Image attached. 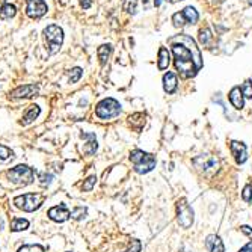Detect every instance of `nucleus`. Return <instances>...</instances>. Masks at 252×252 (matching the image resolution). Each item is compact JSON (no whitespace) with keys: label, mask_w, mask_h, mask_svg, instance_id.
<instances>
[{"label":"nucleus","mask_w":252,"mask_h":252,"mask_svg":"<svg viewBox=\"0 0 252 252\" xmlns=\"http://www.w3.org/2000/svg\"><path fill=\"white\" fill-rule=\"evenodd\" d=\"M17 252H44V248L41 245H23Z\"/></svg>","instance_id":"nucleus-26"},{"label":"nucleus","mask_w":252,"mask_h":252,"mask_svg":"<svg viewBox=\"0 0 252 252\" xmlns=\"http://www.w3.org/2000/svg\"><path fill=\"white\" fill-rule=\"evenodd\" d=\"M47 216H49L52 221H55V222H65V221L71 216V213H70V210H68L64 204H60V205L52 207V208L49 210Z\"/></svg>","instance_id":"nucleus-12"},{"label":"nucleus","mask_w":252,"mask_h":252,"mask_svg":"<svg viewBox=\"0 0 252 252\" xmlns=\"http://www.w3.org/2000/svg\"><path fill=\"white\" fill-rule=\"evenodd\" d=\"M129 122H130V125L135 129L136 127V122H139V129H142L143 127V124H145V113H135V115H132L130 118H129Z\"/></svg>","instance_id":"nucleus-25"},{"label":"nucleus","mask_w":252,"mask_h":252,"mask_svg":"<svg viewBox=\"0 0 252 252\" xmlns=\"http://www.w3.org/2000/svg\"><path fill=\"white\" fill-rule=\"evenodd\" d=\"M68 252H70V251H68Z\"/></svg>","instance_id":"nucleus-45"},{"label":"nucleus","mask_w":252,"mask_h":252,"mask_svg":"<svg viewBox=\"0 0 252 252\" xmlns=\"http://www.w3.org/2000/svg\"><path fill=\"white\" fill-rule=\"evenodd\" d=\"M229 101H231V104L236 108V109H243V106H245V97H243V94H242V89L240 88H233L229 91Z\"/></svg>","instance_id":"nucleus-16"},{"label":"nucleus","mask_w":252,"mask_h":252,"mask_svg":"<svg viewBox=\"0 0 252 252\" xmlns=\"http://www.w3.org/2000/svg\"><path fill=\"white\" fill-rule=\"evenodd\" d=\"M8 178L18 186H28L35 180V171L28 165H17L8 171Z\"/></svg>","instance_id":"nucleus-5"},{"label":"nucleus","mask_w":252,"mask_h":252,"mask_svg":"<svg viewBox=\"0 0 252 252\" xmlns=\"http://www.w3.org/2000/svg\"><path fill=\"white\" fill-rule=\"evenodd\" d=\"M136 6H138L136 0H122V8H124V11H127L130 14H135L136 12Z\"/></svg>","instance_id":"nucleus-27"},{"label":"nucleus","mask_w":252,"mask_h":252,"mask_svg":"<svg viewBox=\"0 0 252 252\" xmlns=\"http://www.w3.org/2000/svg\"><path fill=\"white\" fill-rule=\"evenodd\" d=\"M17 14V8L11 3H5L3 8L0 9V17H2L3 20H9V18H14Z\"/></svg>","instance_id":"nucleus-24"},{"label":"nucleus","mask_w":252,"mask_h":252,"mask_svg":"<svg viewBox=\"0 0 252 252\" xmlns=\"http://www.w3.org/2000/svg\"><path fill=\"white\" fill-rule=\"evenodd\" d=\"M130 162L133 163V169L136 174H148L156 168V157L142 150H133L130 153Z\"/></svg>","instance_id":"nucleus-2"},{"label":"nucleus","mask_w":252,"mask_h":252,"mask_svg":"<svg viewBox=\"0 0 252 252\" xmlns=\"http://www.w3.org/2000/svg\"><path fill=\"white\" fill-rule=\"evenodd\" d=\"M49 11L44 0H26V15L30 18H41Z\"/></svg>","instance_id":"nucleus-9"},{"label":"nucleus","mask_w":252,"mask_h":252,"mask_svg":"<svg viewBox=\"0 0 252 252\" xmlns=\"http://www.w3.org/2000/svg\"><path fill=\"white\" fill-rule=\"evenodd\" d=\"M95 115H97V118L104 119V121L113 119V118H116V116L121 115V104L115 98H111V97L109 98H104V100H101L97 104Z\"/></svg>","instance_id":"nucleus-4"},{"label":"nucleus","mask_w":252,"mask_h":252,"mask_svg":"<svg viewBox=\"0 0 252 252\" xmlns=\"http://www.w3.org/2000/svg\"><path fill=\"white\" fill-rule=\"evenodd\" d=\"M39 92V88L36 85H23V86H18L15 88L11 94H9V98L11 100H22V98H32L35 95H38Z\"/></svg>","instance_id":"nucleus-10"},{"label":"nucleus","mask_w":252,"mask_h":252,"mask_svg":"<svg viewBox=\"0 0 252 252\" xmlns=\"http://www.w3.org/2000/svg\"><path fill=\"white\" fill-rule=\"evenodd\" d=\"M181 12H183L184 18H186V23H187V25H195V23L198 22V20H199L198 11H196L195 8H192V6H186Z\"/></svg>","instance_id":"nucleus-20"},{"label":"nucleus","mask_w":252,"mask_h":252,"mask_svg":"<svg viewBox=\"0 0 252 252\" xmlns=\"http://www.w3.org/2000/svg\"><path fill=\"white\" fill-rule=\"evenodd\" d=\"M91 5H92V0H80V6L83 9H89Z\"/></svg>","instance_id":"nucleus-38"},{"label":"nucleus","mask_w":252,"mask_h":252,"mask_svg":"<svg viewBox=\"0 0 252 252\" xmlns=\"http://www.w3.org/2000/svg\"><path fill=\"white\" fill-rule=\"evenodd\" d=\"M172 53L175 57V68L183 79L194 77L198 73V68L194 62L192 53L184 44H172Z\"/></svg>","instance_id":"nucleus-1"},{"label":"nucleus","mask_w":252,"mask_h":252,"mask_svg":"<svg viewBox=\"0 0 252 252\" xmlns=\"http://www.w3.org/2000/svg\"><path fill=\"white\" fill-rule=\"evenodd\" d=\"M80 77H82V68H79V67L73 68V70H71V73H70V83H76V82H79V80H80Z\"/></svg>","instance_id":"nucleus-33"},{"label":"nucleus","mask_w":252,"mask_h":252,"mask_svg":"<svg viewBox=\"0 0 252 252\" xmlns=\"http://www.w3.org/2000/svg\"><path fill=\"white\" fill-rule=\"evenodd\" d=\"M6 3V0H0V9H2L3 8V5Z\"/></svg>","instance_id":"nucleus-42"},{"label":"nucleus","mask_w":252,"mask_h":252,"mask_svg":"<svg viewBox=\"0 0 252 252\" xmlns=\"http://www.w3.org/2000/svg\"><path fill=\"white\" fill-rule=\"evenodd\" d=\"M242 94L245 98H252V80H246L242 86Z\"/></svg>","instance_id":"nucleus-31"},{"label":"nucleus","mask_w":252,"mask_h":252,"mask_svg":"<svg viewBox=\"0 0 252 252\" xmlns=\"http://www.w3.org/2000/svg\"><path fill=\"white\" fill-rule=\"evenodd\" d=\"M154 5H156V6L159 8V6L162 5V0H154Z\"/></svg>","instance_id":"nucleus-40"},{"label":"nucleus","mask_w":252,"mask_h":252,"mask_svg":"<svg viewBox=\"0 0 252 252\" xmlns=\"http://www.w3.org/2000/svg\"><path fill=\"white\" fill-rule=\"evenodd\" d=\"M29 228V221L23 219V218H14L11 222V231L14 233H18V231H25Z\"/></svg>","instance_id":"nucleus-21"},{"label":"nucleus","mask_w":252,"mask_h":252,"mask_svg":"<svg viewBox=\"0 0 252 252\" xmlns=\"http://www.w3.org/2000/svg\"><path fill=\"white\" fill-rule=\"evenodd\" d=\"M3 226H5V224H3V219L0 218V229H3Z\"/></svg>","instance_id":"nucleus-41"},{"label":"nucleus","mask_w":252,"mask_h":252,"mask_svg":"<svg viewBox=\"0 0 252 252\" xmlns=\"http://www.w3.org/2000/svg\"><path fill=\"white\" fill-rule=\"evenodd\" d=\"M194 165L198 168V169H201V171H204V172H208V171H212V169H216L218 165H219V162H218V159L213 157V156L202 154V156H199V157H196V159L194 160Z\"/></svg>","instance_id":"nucleus-11"},{"label":"nucleus","mask_w":252,"mask_h":252,"mask_svg":"<svg viewBox=\"0 0 252 252\" xmlns=\"http://www.w3.org/2000/svg\"><path fill=\"white\" fill-rule=\"evenodd\" d=\"M44 39H46V46L50 55H55L60 50L62 44H64V30L57 25H49L44 29Z\"/></svg>","instance_id":"nucleus-3"},{"label":"nucleus","mask_w":252,"mask_h":252,"mask_svg":"<svg viewBox=\"0 0 252 252\" xmlns=\"http://www.w3.org/2000/svg\"><path fill=\"white\" fill-rule=\"evenodd\" d=\"M249 5H251V6H252V0H251V2H249Z\"/></svg>","instance_id":"nucleus-44"},{"label":"nucleus","mask_w":252,"mask_h":252,"mask_svg":"<svg viewBox=\"0 0 252 252\" xmlns=\"http://www.w3.org/2000/svg\"><path fill=\"white\" fill-rule=\"evenodd\" d=\"M171 41H172V43H175V41H180V44H181V43H183V44H187L189 50H191V53H192V57H194V62H195V65H196L198 71L202 68L201 52H199V49H198L196 44H195V41H194L191 36H189V35H180V36H177V38H172Z\"/></svg>","instance_id":"nucleus-8"},{"label":"nucleus","mask_w":252,"mask_h":252,"mask_svg":"<svg viewBox=\"0 0 252 252\" xmlns=\"http://www.w3.org/2000/svg\"><path fill=\"white\" fill-rule=\"evenodd\" d=\"M97 55H98V59H100V64L101 65H106L108 60L112 55V46L111 44H103L98 47L97 50Z\"/></svg>","instance_id":"nucleus-19"},{"label":"nucleus","mask_w":252,"mask_h":252,"mask_svg":"<svg viewBox=\"0 0 252 252\" xmlns=\"http://www.w3.org/2000/svg\"><path fill=\"white\" fill-rule=\"evenodd\" d=\"M169 3H175V2H181V0H168Z\"/></svg>","instance_id":"nucleus-43"},{"label":"nucleus","mask_w":252,"mask_h":252,"mask_svg":"<svg viewBox=\"0 0 252 252\" xmlns=\"http://www.w3.org/2000/svg\"><path fill=\"white\" fill-rule=\"evenodd\" d=\"M205 248L210 252H225V246H224L221 237L216 236V234L207 236V239H205Z\"/></svg>","instance_id":"nucleus-14"},{"label":"nucleus","mask_w":252,"mask_h":252,"mask_svg":"<svg viewBox=\"0 0 252 252\" xmlns=\"http://www.w3.org/2000/svg\"><path fill=\"white\" fill-rule=\"evenodd\" d=\"M44 202V195L43 194H25L14 198V204L17 208L23 210V212H35Z\"/></svg>","instance_id":"nucleus-6"},{"label":"nucleus","mask_w":252,"mask_h":252,"mask_svg":"<svg viewBox=\"0 0 252 252\" xmlns=\"http://www.w3.org/2000/svg\"><path fill=\"white\" fill-rule=\"evenodd\" d=\"M177 219H178V224L186 229L191 228L194 224V210L187 204L186 199H180L177 202Z\"/></svg>","instance_id":"nucleus-7"},{"label":"nucleus","mask_w":252,"mask_h":252,"mask_svg":"<svg viewBox=\"0 0 252 252\" xmlns=\"http://www.w3.org/2000/svg\"><path fill=\"white\" fill-rule=\"evenodd\" d=\"M172 23H174L175 28H183V26L187 25V23H186V18H184V15H183V12H177V14L172 15Z\"/></svg>","instance_id":"nucleus-29"},{"label":"nucleus","mask_w":252,"mask_h":252,"mask_svg":"<svg viewBox=\"0 0 252 252\" xmlns=\"http://www.w3.org/2000/svg\"><path fill=\"white\" fill-rule=\"evenodd\" d=\"M85 215H86V208H83V207H76L71 212V216L74 219H82V218H85Z\"/></svg>","instance_id":"nucleus-34"},{"label":"nucleus","mask_w":252,"mask_h":252,"mask_svg":"<svg viewBox=\"0 0 252 252\" xmlns=\"http://www.w3.org/2000/svg\"><path fill=\"white\" fill-rule=\"evenodd\" d=\"M242 199L248 204H252V186L248 184L243 187V192H242Z\"/></svg>","instance_id":"nucleus-32"},{"label":"nucleus","mask_w":252,"mask_h":252,"mask_svg":"<svg viewBox=\"0 0 252 252\" xmlns=\"http://www.w3.org/2000/svg\"><path fill=\"white\" fill-rule=\"evenodd\" d=\"M39 113H41V109H39L38 104H32V106H29L28 111L25 112L23 119H22V124H23V125H28V124L33 122V121L39 116Z\"/></svg>","instance_id":"nucleus-18"},{"label":"nucleus","mask_w":252,"mask_h":252,"mask_svg":"<svg viewBox=\"0 0 252 252\" xmlns=\"http://www.w3.org/2000/svg\"><path fill=\"white\" fill-rule=\"evenodd\" d=\"M9 157H11V159L14 157V151L9 150L8 146H5V145H0V162H5V160H8Z\"/></svg>","instance_id":"nucleus-28"},{"label":"nucleus","mask_w":252,"mask_h":252,"mask_svg":"<svg viewBox=\"0 0 252 252\" xmlns=\"http://www.w3.org/2000/svg\"><path fill=\"white\" fill-rule=\"evenodd\" d=\"M171 64V53L166 47H160L159 49V59H157V68L159 70H166Z\"/></svg>","instance_id":"nucleus-17"},{"label":"nucleus","mask_w":252,"mask_h":252,"mask_svg":"<svg viewBox=\"0 0 252 252\" xmlns=\"http://www.w3.org/2000/svg\"><path fill=\"white\" fill-rule=\"evenodd\" d=\"M239 252H252V242H249V243H246L243 248H240Z\"/></svg>","instance_id":"nucleus-39"},{"label":"nucleus","mask_w":252,"mask_h":252,"mask_svg":"<svg viewBox=\"0 0 252 252\" xmlns=\"http://www.w3.org/2000/svg\"><path fill=\"white\" fill-rule=\"evenodd\" d=\"M140 248H142V243L139 240H132L130 246L125 249L124 252H140Z\"/></svg>","instance_id":"nucleus-35"},{"label":"nucleus","mask_w":252,"mask_h":252,"mask_svg":"<svg viewBox=\"0 0 252 252\" xmlns=\"http://www.w3.org/2000/svg\"><path fill=\"white\" fill-rule=\"evenodd\" d=\"M240 229H242V233H243L245 236H248V237H251V239H252V228H249L248 225H243Z\"/></svg>","instance_id":"nucleus-37"},{"label":"nucleus","mask_w":252,"mask_h":252,"mask_svg":"<svg viewBox=\"0 0 252 252\" xmlns=\"http://www.w3.org/2000/svg\"><path fill=\"white\" fill-rule=\"evenodd\" d=\"M80 136L83 138H88L89 142L86 143V148H85V153L86 154H94L98 148V145H97V139H95V135L94 133H82Z\"/></svg>","instance_id":"nucleus-22"},{"label":"nucleus","mask_w":252,"mask_h":252,"mask_svg":"<svg viewBox=\"0 0 252 252\" xmlns=\"http://www.w3.org/2000/svg\"><path fill=\"white\" fill-rule=\"evenodd\" d=\"M52 175H46V174H41L39 175V180H41V184L43 186H47V184H50L52 183Z\"/></svg>","instance_id":"nucleus-36"},{"label":"nucleus","mask_w":252,"mask_h":252,"mask_svg":"<svg viewBox=\"0 0 252 252\" xmlns=\"http://www.w3.org/2000/svg\"><path fill=\"white\" fill-rule=\"evenodd\" d=\"M95 183H97V177H95V175L88 177V178H86V181L82 184V191H85V192L92 191V187L95 186Z\"/></svg>","instance_id":"nucleus-30"},{"label":"nucleus","mask_w":252,"mask_h":252,"mask_svg":"<svg viewBox=\"0 0 252 252\" xmlns=\"http://www.w3.org/2000/svg\"><path fill=\"white\" fill-rule=\"evenodd\" d=\"M212 41H213V35L210 32V29H201L199 30V43L204 46V47H210L212 46Z\"/></svg>","instance_id":"nucleus-23"},{"label":"nucleus","mask_w":252,"mask_h":252,"mask_svg":"<svg viewBox=\"0 0 252 252\" xmlns=\"http://www.w3.org/2000/svg\"><path fill=\"white\" fill-rule=\"evenodd\" d=\"M229 148H231V154L234 156L236 162L239 165L245 163L246 159H248V151H246V145L243 142H239V140H233L229 143Z\"/></svg>","instance_id":"nucleus-13"},{"label":"nucleus","mask_w":252,"mask_h":252,"mask_svg":"<svg viewBox=\"0 0 252 252\" xmlns=\"http://www.w3.org/2000/svg\"><path fill=\"white\" fill-rule=\"evenodd\" d=\"M177 76L171 71H168L163 76V89L166 94H174L177 91Z\"/></svg>","instance_id":"nucleus-15"}]
</instances>
